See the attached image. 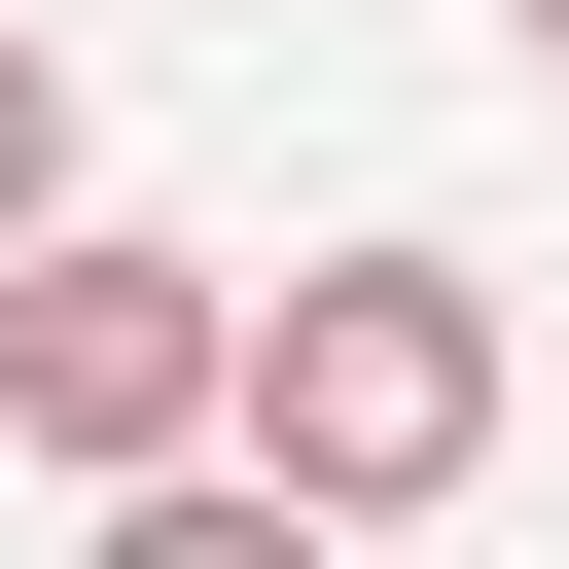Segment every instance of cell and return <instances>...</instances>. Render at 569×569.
<instances>
[{"label":"cell","mask_w":569,"mask_h":569,"mask_svg":"<svg viewBox=\"0 0 569 569\" xmlns=\"http://www.w3.org/2000/svg\"><path fill=\"white\" fill-rule=\"evenodd\" d=\"M213 462H249V498H320V533H427V498L498 462V284H462V249H320V284H249Z\"/></svg>","instance_id":"obj_1"},{"label":"cell","mask_w":569,"mask_h":569,"mask_svg":"<svg viewBox=\"0 0 569 569\" xmlns=\"http://www.w3.org/2000/svg\"><path fill=\"white\" fill-rule=\"evenodd\" d=\"M213 391H249V284H213V249H107V213L0 249V462L142 498V462H213Z\"/></svg>","instance_id":"obj_2"},{"label":"cell","mask_w":569,"mask_h":569,"mask_svg":"<svg viewBox=\"0 0 569 569\" xmlns=\"http://www.w3.org/2000/svg\"><path fill=\"white\" fill-rule=\"evenodd\" d=\"M71 569H320V498H249V462H142V498H107Z\"/></svg>","instance_id":"obj_3"},{"label":"cell","mask_w":569,"mask_h":569,"mask_svg":"<svg viewBox=\"0 0 569 569\" xmlns=\"http://www.w3.org/2000/svg\"><path fill=\"white\" fill-rule=\"evenodd\" d=\"M36 213H71V71L0 36V249H36Z\"/></svg>","instance_id":"obj_4"},{"label":"cell","mask_w":569,"mask_h":569,"mask_svg":"<svg viewBox=\"0 0 569 569\" xmlns=\"http://www.w3.org/2000/svg\"><path fill=\"white\" fill-rule=\"evenodd\" d=\"M533 71H569V0H533Z\"/></svg>","instance_id":"obj_5"}]
</instances>
